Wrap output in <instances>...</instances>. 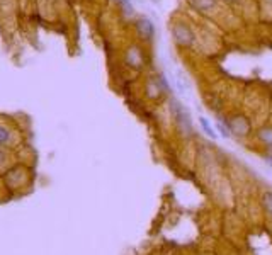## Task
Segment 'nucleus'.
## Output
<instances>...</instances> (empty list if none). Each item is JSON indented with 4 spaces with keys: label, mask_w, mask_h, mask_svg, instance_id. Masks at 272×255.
<instances>
[{
    "label": "nucleus",
    "mask_w": 272,
    "mask_h": 255,
    "mask_svg": "<svg viewBox=\"0 0 272 255\" xmlns=\"http://www.w3.org/2000/svg\"><path fill=\"white\" fill-rule=\"evenodd\" d=\"M226 124L230 128V133H235L236 136L243 138L250 133V122L243 116H235L230 121H226Z\"/></svg>",
    "instance_id": "1"
},
{
    "label": "nucleus",
    "mask_w": 272,
    "mask_h": 255,
    "mask_svg": "<svg viewBox=\"0 0 272 255\" xmlns=\"http://www.w3.org/2000/svg\"><path fill=\"white\" fill-rule=\"evenodd\" d=\"M172 34H174L175 41H177V44H180V46H187V44H191V43H193V41H194L193 31H191L185 24H177V26H174Z\"/></svg>",
    "instance_id": "2"
},
{
    "label": "nucleus",
    "mask_w": 272,
    "mask_h": 255,
    "mask_svg": "<svg viewBox=\"0 0 272 255\" xmlns=\"http://www.w3.org/2000/svg\"><path fill=\"white\" fill-rule=\"evenodd\" d=\"M172 112H174L175 119H177V122L180 124V130L185 128V131H191V121H189L187 111H185L182 106H179L175 100H172Z\"/></svg>",
    "instance_id": "3"
},
{
    "label": "nucleus",
    "mask_w": 272,
    "mask_h": 255,
    "mask_svg": "<svg viewBox=\"0 0 272 255\" xmlns=\"http://www.w3.org/2000/svg\"><path fill=\"white\" fill-rule=\"evenodd\" d=\"M126 65L131 66V68L134 70H140L143 66V55H142V49L138 48H129L126 51Z\"/></svg>",
    "instance_id": "4"
},
{
    "label": "nucleus",
    "mask_w": 272,
    "mask_h": 255,
    "mask_svg": "<svg viewBox=\"0 0 272 255\" xmlns=\"http://www.w3.org/2000/svg\"><path fill=\"white\" fill-rule=\"evenodd\" d=\"M136 29H138V34L142 36L143 39H152V36L155 33V29H153V24L150 22L148 19H140L138 20V24H136Z\"/></svg>",
    "instance_id": "5"
},
{
    "label": "nucleus",
    "mask_w": 272,
    "mask_h": 255,
    "mask_svg": "<svg viewBox=\"0 0 272 255\" xmlns=\"http://www.w3.org/2000/svg\"><path fill=\"white\" fill-rule=\"evenodd\" d=\"M257 138H259V141L264 143L265 146L272 148V128L270 126H265V128H262V130H259Z\"/></svg>",
    "instance_id": "6"
},
{
    "label": "nucleus",
    "mask_w": 272,
    "mask_h": 255,
    "mask_svg": "<svg viewBox=\"0 0 272 255\" xmlns=\"http://www.w3.org/2000/svg\"><path fill=\"white\" fill-rule=\"evenodd\" d=\"M199 124H201V128H203V131H204L209 138H213V140H216V138H218V135H216V131L213 130V126L209 124L206 117H199Z\"/></svg>",
    "instance_id": "7"
},
{
    "label": "nucleus",
    "mask_w": 272,
    "mask_h": 255,
    "mask_svg": "<svg viewBox=\"0 0 272 255\" xmlns=\"http://www.w3.org/2000/svg\"><path fill=\"white\" fill-rule=\"evenodd\" d=\"M9 140H11V130L7 126L0 124V146L7 145Z\"/></svg>",
    "instance_id": "8"
},
{
    "label": "nucleus",
    "mask_w": 272,
    "mask_h": 255,
    "mask_svg": "<svg viewBox=\"0 0 272 255\" xmlns=\"http://www.w3.org/2000/svg\"><path fill=\"white\" fill-rule=\"evenodd\" d=\"M147 92H148V97L157 99V97H160V92H162V89L157 85V82H150L148 87H147Z\"/></svg>",
    "instance_id": "9"
},
{
    "label": "nucleus",
    "mask_w": 272,
    "mask_h": 255,
    "mask_svg": "<svg viewBox=\"0 0 272 255\" xmlns=\"http://www.w3.org/2000/svg\"><path fill=\"white\" fill-rule=\"evenodd\" d=\"M193 5L199 10H208L214 5V0H193Z\"/></svg>",
    "instance_id": "10"
},
{
    "label": "nucleus",
    "mask_w": 272,
    "mask_h": 255,
    "mask_svg": "<svg viewBox=\"0 0 272 255\" xmlns=\"http://www.w3.org/2000/svg\"><path fill=\"white\" fill-rule=\"evenodd\" d=\"M262 204H264L265 211L272 216V192H264V194H262Z\"/></svg>",
    "instance_id": "11"
},
{
    "label": "nucleus",
    "mask_w": 272,
    "mask_h": 255,
    "mask_svg": "<svg viewBox=\"0 0 272 255\" xmlns=\"http://www.w3.org/2000/svg\"><path fill=\"white\" fill-rule=\"evenodd\" d=\"M216 128H218V131L221 133V136H223V138H230V128H228V124H226V122L218 121Z\"/></svg>",
    "instance_id": "12"
},
{
    "label": "nucleus",
    "mask_w": 272,
    "mask_h": 255,
    "mask_svg": "<svg viewBox=\"0 0 272 255\" xmlns=\"http://www.w3.org/2000/svg\"><path fill=\"white\" fill-rule=\"evenodd\" d=\"M264 160H265L267 165L272 168V151H270V153H265V155H264Z\"/></svg>",
    "instance_id": "13"
}]
</instances>
